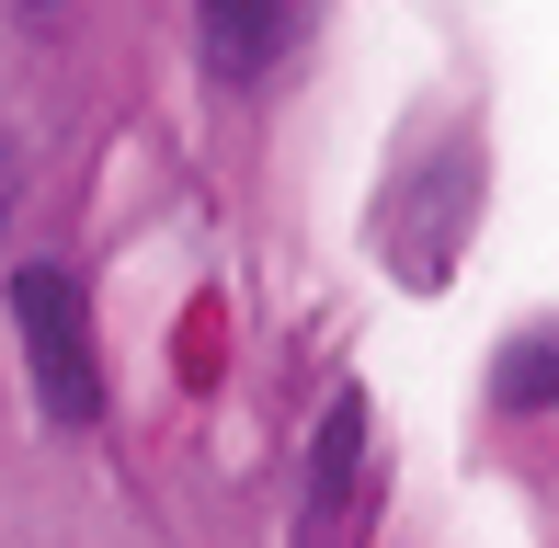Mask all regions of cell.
Here are the masks:
<instances>
[{
    "instance_id": "cell-1",
    "label": "cell",
    "mask_w": 559,
    "mask_h": 548,
    "mask_svg": "<svg viewBox=\"0 0 559 548\" xmlns=\"http://www.w3.org/2000/svg\"><path fill=\"white\" fill-rule=\"evenodd\" d=\"M0 309H12V343H23V401H35L46 434H92L104 422V343H92V286L81 263L35 252L0 274Z\"/></svg>"
},
{
    "instance_id": "cell-2",
    "label": "cell",
    "mask_w": 559,
    "mask_h": 548,
    "mask_svg": "<svg viewBox=\"0 0 559 548\" xmlns=\"http://www.w3.org/2000/svg\"><path fill=\"white\" fill-rule=\"evenodd\" d=\"M468 229H479V138L445 127L412 171H400L377 240H389V274H400V286H445L456 252H468Z\"/></svg>"
},
{
    "instance_id": "cell-3",
    "label": "cell",
    "mask_w": 559,
    "mask_h": 548,
    "mask_svg": "<svg viewBox=\"0 0 559 548\" xmlns=\"http://www.w3.org/2000/svg\"><path fill=\"white\" fill-rule=\"evenodd\" d=\"M320 0H194V35H206V69L217 81H274L297 58Z\"/></svg>"
},
{
    "instance_id": "cell-4",
    "label": "cell",
    "mask_w": 559,
    "mask_h": 548,
    "mask_svg": "<svg viewBox=\"0 0 559 548\" xmlns=\"http://www.w3.org/2000/svg\"><path fill=\"white\" fill-rule=\"evenodd\" d=\"M354 480H366V389H332V412H320V434H309V537L320 526H343V503H354Z\"/></svg>"
},
{
    "instance_id": "cell-5",
    "label": "cell",
    "mask_w": 559,
    "mask_h": 548,
    "mask_svg": "<svg viewBox=\"0 0 559 548\" xmlns=\"http://www.w3.org/2000/svg\"><path fill=\"white\" fill-rule=\"evenodd\" d=\"M491 412L502 422H559V320H525L491 355Z\"/></svg>"
},
{
    "instance_id": "cell-6",
    "label": "cell",
    "mask_w": 559,
    "mask_h": 548,
    "mask_svg": "<svg viewBox=\"0 0 559 548\" xmlns=\"http://www.w3.org/2000/svg\"><path fill=\"white\" fill-rule=\"evenodd\" d=\"M23 183H35V160H23V138L0 127V229H12V217H23Z\"/></svg>"
},
{
    "instance_id": "cell-7",
    "label": "cell",
    "mask_w": 559,
    "mask_h": 548,
    "mask_svg": "<svg viewBox=\"0 0 559 548\" xmlns=\"http://www.w3.org/2000/svg\"><path fill=\"white\" fill-rule=\"evenodd\" d=\"M23 12H58V0H23Z\"/></svg>"
}]
</instances>
